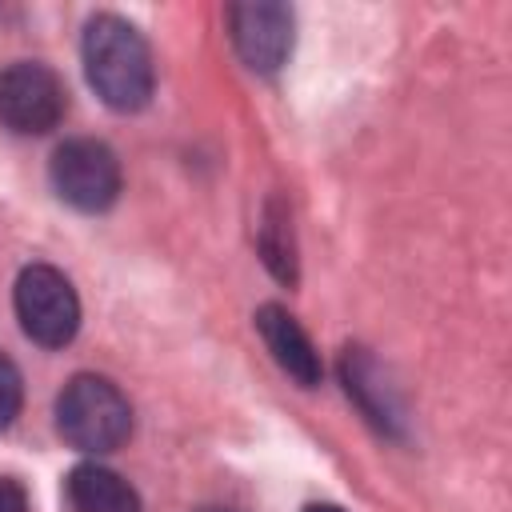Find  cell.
Segmentation results:
<instances>
[{
  "label": "cell",
  "mask_w": 512,
  "mask_h": 512,
  "mask_svg": "<svg viewBox=\"0 0 512 512\" xmlns=\"http://www.w3.org/2000/svg\"><path fill=\"white\" fill-rule=\"evenodd\" d=\"M84 72L92 92L112 108V112H140L152 100V52L136 24H128L116 12H100L84 24L80 40Z\"/></svg>",
  "instance_id": "1"
},
{
  "label": "cell",
  "mask_w": 512,
  "mask_h": 512,
  "mask_svg": "<svg viewBox=\"0 0 512 512\" xmlns=\"http://www.w3.org/2000/svg\"><path fill=\"white\" fill-rule=\"evenodd\" d=\"M56 428L72 448L100 456L132 436V404L108 376L80 372L56 396Z\"/></svg>",
  "instance_id": "2"
},
{
  "label": "cell",
  "mask_w": 512,
  "mask_h": 512,
  "mask_svg": "<svg viewBox=\"0 0 512 512\" xmlns=\"http://www.w3.org/2000/svg\"><path fill=\"white\" fill-rule=\"evenodd\" d=\"M16 320L40 348H64L80 328V296L72 280L52 264H28L16 276Z\"/></svg>",
  "instance_id": "3"
},
{
  "label": "cell",
  "mask_w": 512,
  "mask_h": 512,
  "mask_svg": "<svg viewBox=\"0 0 512 512\" xmlns=\"http://www.w3.org/2000/svg\"><path fill=\"white\" fill-rule=\"evenodd\" d=\"M48 180H52L56 196L64 204H72L76 212H108L120 196V184H124L116 152L104 140H92V136L64 140L52 152Z\"/></svg>",
  "instance_id": "4"
},
{
  "label": "cell",
  "mask_w": 512,
  "mask_h": 512,
  "mask_svg": "<svg viewBox=\"0 0 512 512\" xmlns=\"http://www.w3.org/2000/svg\"><path fill=\"white\" fill-rule=\"evenodd\" d=\"M68 92L48 64L16 60L0 72V124L16 136H44L60 124Z\"/></svg>",
  "instance_id": "5"
},
{
  "label": "cell",
  "mask_w": 512,
  "mask_h": 512,
  "mask_svg": "<svg viewBox=\"0 0 512 512\" xmlns=\"http://www.w3.org/2000/svg\"><path fill=\"white\" fill-rule=\"evenodd\" d=\"M228 32H232L240 60L252 72L272 76L292 52V8L272 4V0L232 4L228 8Z\"/></svg>",
  "instance_id": "6"
},
{
  "label": "cell",
  "mask_w": 512,
  "mask_h": 512,
  "mask_svg": "<svg viewBox=\"0 0 512 512\" xmlns=\"http://www.w3.org/2000/svg\"><path fill=\"white\" fill-rule=\"evenodd\" d=\"M256 332H260L264 348L272 352V360H276L300 388L320 384V352L312 348L308 332L296 324V316H292L284 304H260V308H256Z\"/></svg>",
  "instance_id": "7"
},
{
  "label": "cell",
  "mask_w": 512,
  "mask_h": 512,
  "mask_svg": "<svg viewBox=\"0 0 512 512\" xmlns=\"http://www.w3.org/2000/svg\"><path fill=\"white\" fill-rule=\"evenodd\" d=\"M340 376H344V388L348 396L364 408V416L380 428V432H400V404L388 388V380L380 376L376 360L364 352V348H348L344 360H340Z\"/></svg>",
  "instance_id": "8"
},
{
  "label": "cell",
  "mask_w": 512,
  "mask_h": 512,
  "mask_svg": "<svg viewBox=\"0 0 512 512\" xmlns=\"http://www.w3.org/2000/svg\"><path fill=\"white\" fill-rule=\"evenodd\" d=\"M64 492L72 512H140L136 488L104 464H76L64 480Z\"/></svg>",
  "instance_id": "9"
},
{
  "label": "cell",
  "mask_w": 512,
  "mask_h": 512,
  "mask_svg": "<svg viewBox=\"0 0 512 512\" xmlns=\"http://www.w3.org/2000/svg\"><path fill=\"white\" fill-rule=\"evenodd\" d=\"M260 256L272 268L276 280L292 284L296 280V248H292V228H288V212L280 208V200H268L264 220H260Z\"/></svg>",
  "instance_id": "10"
},
{
  "label": "cell",
  "mask_w": 512,
  "mask_h": 512,
  "mask_svg": "<svg viewBox=\"0 0 512 512\" xmlns=\"http://www.w3.org/2000/svg\"><path fill=\"white\" fill-rule=\"evenodd\" d=\"M20 404H24V380H20V368L0 352V428H8V424L20 416Z\"/></svg>",
  "instance_id": "11"
},
{
  "label": "cell",
  "mask_w": 512,
  "mask_h": 512,
  "mask_svg": "<svg viewBox=\"0 0 512 512\" xmlns=\"http://www.w3.org/2000/svg\"><path fill=\"white\" fill-rule=\"evenodd\" d=\"M0 512H28V496L12 476H0Z\"/></svg>",
  "instance_id": "12"
},
{
  "label": "cell",
  "mask_w": 512,
  "mask_h": 512,
  "mask_svg": "<svg viewBox=\"0 0 512 512\" xmlns=\"http://www.w3.org/2000/svg\"><path fill=\"white\" fill-rule=\"evenodd\" d=\"M304 512H344V508L340 504H308Z\"/></svg>",
  "instance_id": "13"
},
{
  "label": "cell",
  "mask_w": 512,
  "mask_h": 512,
  "mask_svg": "<svg viewBox=\"0 0 512 512\" xmlns=\"http://www.w3.org/2000/svg\"><path fill=\"white\" fill-rule=\"evenodd\" d=\"M204 512H232V508H204Z\"/></svg>",
  "instance_id": "14"
}]
</instances>
